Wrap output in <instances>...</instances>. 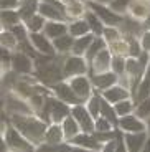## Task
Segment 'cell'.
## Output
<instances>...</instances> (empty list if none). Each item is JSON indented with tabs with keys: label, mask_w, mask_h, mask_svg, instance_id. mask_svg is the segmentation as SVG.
Instances as JSON below:
<instances>
[{
	"label": "cell",
	"mask_w": 150,
	"mask_h": 152,
	"mask_svg": "<svg viewBox=\"0 0 150 152\" xmlns=\"http://www.w3.org/2000/svg\"><path fill=\"white\" fill-rule=\"evenodd\" d=\"M61 126H63V131H64V137H66V142H69L74 136H78L79 132H81V126H79V122L76 121L74 118H73V114H69L66 119H64L63 122H61Z\"/></svg>",
	"instance_id": "obj_24"
},
{
	"label": "cell",
	"mask_w": 150,
	"mask_h": 152,
	"mask_svg": "<svg viewBox=\"0 0 150 152\" xmlns=\"http://www.w3.org/2000/svg\"><path fill=\"white\" fill-rule=\"evenodd\" d=\"M112 51L107 48H104L102 51H99L96 56L92 58V61L89 63V75L94 73H102V71H109L111 65H112Z\"/></svg>",
	"instance_id": "obj_15"
},
{
	"label": "cell",
	"mask_w": 150,
	"mask_h": 152,
	"mask_svg": "<svg viewBox=\"0 0 150 152\" xmlns=\"http://www.w3.org/2000/svg\"><path fill=\"white\" fill-rule=\"evenodd\" d=\"M129 43V56L139 58L143 53L142 43H140V37H124Z\"/></svg>",
	"instance_id": "obj_34"
},
{
	"label": "cell",
	"mask_w": 150,
	"mask_h": 152,
	"mask_svg": "<svg viewBox=\"0 0 150 152\" xmlns=\"http://www.w3.org/2000/svg\"><path fill=\"white\" fill-rule=\"evenodd\" d=\"M102 101H104V98H102V94H101L99 91H94V94H92V96H91V98L86 101L87 109H89V113L92 114L94 118H99V116H101Z\"/></svg>",
	"instance_id": "obj_28"
},
{
	"label": "cell",
	"mask_w": 150,
	"mask_h": 152,
	"mask_svg": "<svg viewBox=\"0 0 150 152\" xmlns=\"http://www.w3.org/2000/svg\"><path fill=\"white\" fill-rule=\"evenodd\" d=\"M109 50L112 51V55H120V56H129V43L124 37L117 40V42L109 43Z\"/></svg>",
	"instance_id": "obj_33"
},
{
	"label": "cell",
	"mask_w": 150,
	"mask_h": 152,
	"mask_svg": "<svg viewBox=\"0 0 150 152\" xmlns=\"http://www.w3.org/2000/svg\"><path fill=\"white\" fill-rule=\"evenodd\" d=\"M114 107H116L117 116H119V118H122V116L132 114V113L135 111V101H134V98L122 99V101H119V103L114 104Z\"/></svg>",
	"instance_id": "obj_32"
},
{
	"label": "cell",
	"mask_w": 150,
	"mask_h": 152,
	"mask_svg": "<svg viewBox=\"0 0 150 152\" xmlns=\"http://www.w3.org/2000/svg\"><path fill=\"white\" fill-rule=\"evenodd\" d=\"M125 63H127V56H120V55H114L112 56V65L111 69L114 73H117L119 76L125 75Z\"/></svg>",
	"instance_id": "obj_38"
},
{
	"label": "cell",
	"mask_w": 150,
	"mask_h": 152,
	"mask_svg": "<svg viewBox=\"0 0 150 152\" xmlns=\"http://www.w3.org/2000/svg\"><path fill=\"white\" fill-rule=\"evenodd\" d=\"M114 129H116V126L107 118H104L102 114L99 118H96V131L94 132H107V131H114Z\"/></svg>",
	"instance_id": "obj_41"
},
{
	"label": "cell",
	"mask_w": 150,
	"mask_h": 152,
	"mask_svg": "<svg viewBox=\"0 0 150 152\" xmlns=\"http://www.w3.org/2000/svg\"><path fill=\"white\" fill-rule=\"evenodd\" d=\"M0 20H2V28H12L13 25L22 22V17L18 8H2Z\"/></svg>",
	"instance_id": "obj_21"
},
{
	"label": "cell",
	"mask_w": 150,
	"mask_h": 152,
	"mask_svg": "<svg viewBox=\"0 0 150 152\" xmlns=\"http://www.w3.org/2000/svg\"><path fill=\"white\" fill-rule=\"evenodd\" d=\"M101 114L104 116V118H107L109 121L116 126V129H117V124H119V116H117V113H116V107H114V104H111L109 101H106V99H104V101H102Z\"/></svg>",
	"instance_id": "obj_35"
},
{
	"label": "cell",
	"mask_w": 150,
	"mask_h": 152,
	"mask_svg": "<svg viewBox=\"0 0 150 152\" xmlns=\"http://www.w3.org/2000/svg\"><path fill=\"white\" fill-rule=\"evenodd\" d=\"M63 75H64V80L78 75H89V63H87L86 56L69 53L63 63Z\"/></svg>",
	"instance_id": "obj_6"
},
{
	"label": "cell",
	"mask_w": 150,
	"mask_h": 152,
	"mask_svg": "<svg viewBox=\"0 0 150 152\" xmlns=\"http://www.w3.org/2000/svg\"><path fill=\"white\" fill-rule=\"evenodd\" d=\"M68 25H69V35H73L74 38L84 37V35L91 33V27H89V23H87V20L84 18V17L83 18L71 20V22H68Z\"/></svg>",
	"instance_id": "obj_20"
},
{
	"label": "cell",
	"mask_w": 150,
	"mask_h": 152,
	"mask_svg": "<svg viewBox=\"0 0 150 152\" xmlns=\"http://www.w3.org/2000/svg\"><path fill=\"white\" fill-rule=\"evenodd\" d=\"M94 37L96 35L89 33V35H84V37H78L74 38V45H73V55H79V56H84L87 51V48L91 46V43H92Z\"/></svg>",
	"instance_id": "obj_27"
},
{
	"label": "cell",
	"mask_w": 150,
	"mask_h": 152,
	"mask_svg": "<svg viewBox=\"0 0 150 152\" xmlns=\"http://www.w3.org/2000/svg\"><path fill=\"white\" fill-rule=\"evenodd\" d=\"M84 2H86L87 8L92 10L106 25H112V27H120V25H122L125 15L116 13L107 4H101V2H98V0H84Z\"/></svg>",
	"instance_id": "obj_4"
},
{
	"label": "cell",
	"mask_w": 150,
	"mask_h": 152,
	"mask_svg": "<svg viewBox=\"0 0 150 152\" xmlns=\"http://www.w3.org/2000/svg\"><path fill=\"white\" fill-rule=\"evenodd\" d=\"M69 84H71L73 91L78 94V98L86 103L87 99L94 94V86H92V81H91V76L89 75H78V76H73V78H68Z\"/></svg>",
	"instance_id": "obj_7"
},
{
	"label": "cell",
	"mask_w": 150,
	"mask_h": 152,
	"mask_svg": "<svg viewBox=\"0 0 150 152\" xmlns=\"http://www.w3.org/2000/svg\"><path fill=\"white\" fill-rule=\"evenodd\" d=\"M71 114L73 118L79 122V126H81V129L84 132H94L96 131V118L89 113L86 103H79V104L71 106Z\"/></svg>",
	"instance_id": "obj_8"
},
{
	"label": "cell",
	"mask_w": 150,
	"mask_h": 152,
	"mask_svg": "<svg viewBox=\"0 0 150 152\" xmlns=\"http://www.w3.org/2000/svg\"><path fill=\"white\" fill-rule=\"evenodd\" d=\"M53 45H55V50H56L58 55H69L73 51V45H74V37L69 33L63 35V37L53 40Z\"/></svg>",
	"instance_id": "obj_22"
},
{
	"label": "cell",
	"mask_w": 150,
	"mask_h": 152,
	"mask_svg": "<svg viewBox=\"0 0 150 152\" xmlns=\"http://www.w3.org/2000/svg\"><path fill=\"white\" fill-rule=\"evenodd\" d=\"M91 76V81H92V86L96 91L102 93L106 89H109L111 86L119 83L120 76L117 73H114L112 69L109 71H102V73H94V75H89Z\"/></svg>",
	"instance_id": "obj_12"
},
{
	"label": "cell",
	"mask_w": 150,
	"mask_h": 152,
	"mask_svg": "<svg viewBox=\"0 0 150 152\" xmlns=\"http://www.w3.org/2000/svg\"><path fill=\"white\" fill-rule=\"evenodd\" d=\"M30 43L33 45V48L36 50L38 53L42 55H50V56H56V50L53 45V40H50L43 31H38V33H30L28 37Z\"/></svg>",
	"instance_id": "obj_13"
},
{
	"label": "cell",
	"mask_w": 150,
	"mask_h": 152,
	"mask_svg": "<svg viewBox=\"0 0 150 152\" xmlns=\"http://www.w3.org/2000/svg\"><path fill=\"white\" fill-rule=\"evenodd\" d=\"M124 37V33H122V30H120L119 27H112V25H106L104 28V33H102V38H104L106 42L112 43V42H117V40H120V38Z\"/></svg>",
	"instance_id": "obj_37"
},
{
	"label": "cell",
	"mask_w": 150,
	"mask_h": 152,
	"mask_svg": "<svg viewBox=\"0 0 150 152\" xmlns=\"http://www.w3.org/2000/svg\"><path fill=\"white\" fill-rule=\"evenodd\" d=\"M87 10V5L84 0H76V2H71V4L66 5V15H68V20L71 22L74 18H83L84 13Z\"/></svg>",
	"instance_id": "obj_25"
},
{
	"label": "cell",
	"mask_w": 150,
	"mask_h": 152,
	"mask_svg": "<svg viewBox=\"0 0 150 152\" xmlns=\"http://www.w3.org/2000/svg\"><path fill=\"white\" fill-rule=\"evenodd\" d=\"M22 0H0V7L2 8H18Z\"/></svg>",
	"instance_id": "obj_43"
},
{
	"label": "cell",
	"mask_w": 150,
	"mask_h": 152,
	"mask_svg": "<svg viewBox=\"0 0 150 152\" xmlns=\"http://www.w3.org/2000/svg\"><path fill=\"white\" fill-rule=\"evenodd\" d=\"M130 2H132V0H111L107 5L112 8L116 13H119V15H127Z\"/></svg>",
	"instance_id": "obj_40"
},
{
	"label": "cell",
	"mask_w": 150,
	"mask_h": 152,
	"mask_svg": "<svg viewBox=\"0 0 150 152\" xmlns=\"http://www.w3.org/2000/svg\"><path fill=\"white\" fill-rule=\"evenodd\" d=\"M43 33L50 38V40H56V38L63 37V35L69 33V25L68 22H60V20H48L43 28Z\"/></svg>",
	"instance_id": "obj_18"
},
{
	"label": "cell",
	"mask_w": 150,
	"mask_h": 152,
	"mask_svg": "<svg viewBox=\"0 0 150 152\" xmlns=\"http://www.w3.org/2000/svg\"><path fill=\"white\" fill-rule=\"evenodd\" d=\"M134 113L137 114L140 119H143V121H147V119L150 118V96L143 98L142 101H139V103H135V111Z\"/></svg>",
	"instance_id": "obj_36"
},
{
	"label": "cell",
	"mask_w": 150,
	"mask_h": 152,
	"mask_svg": "<svg viewBox=\"0 0 150 152\" xmlns=\"http://www.w3.org/2000/svg\"><path fill=\"white\" fill-rule=\"evenodd\" d=\"M140 43H142L143 51L150 53V30H145L142 35H140Z\"/></svg>",
	"instance_id": "obj_42"
},
{
	"label": "cell",
	"mask_w": 150,
	"mask_h": 152,
	"mask_svg": "<svg viewBox=\"0 0 150 152\" xmlns=\"http://www.w3.org/2000/svg\"><path fill=\"white\" fill-rule=\"evenodd\" d=\"M38 7H40V0H22L20 7H18L22 22H26L30 17L38 13Z\"/></svg>",
	"instance_id": "obj_26"
},
{
	"label": "cell",
	"mask_w": 150,
	"mask_h": 152,
	"mask_svg": "<svg viewBox=\"0 0 150 152\" xmlns=\"http://www.w3.org/2000/svg\"><path fill=\"white\" fill-rule=\"evenodd\" d=\"M104 48H107V42H106L102 37H94L92 43H91V46L87 48L86 55H84V56H86V60H87V63H91V61H92V58L96 56L99 51H102Z\"/></svg>",
	"instance_id": "obj_30"
},
{
	"label": "cell",
	"mask_w": 150,
	"mask_h": 152,
	"mask_svg": "<svg viewBox=\"0 0 150 152\" xmlns=\"http://www.w3.org/2000/svg\"><path fill=\"white\" fill-rule=\"evenodd\" d=\"M142 25H143V30H150V13L147 15V18L142 22Z\"/></svg>",
	"instance_id": "obj_44"
},
{
	"label": "cell",
	"mask_w": 150,
	"mask_h": 152,
	"mask_svg": "<svg viewBox=\"0 0 150 152\" xmlns=\"http://www.w3.org/2000/svg\"><path fill=\"white\" fill-rule=\"evenodd\" d=\"M147 132H149V136H150V118L147 119Z\"/></svg>",
	"instance_id": "obj_45"
},
{
	"label": "cell",
	"mask_w": 150,
	"mask_h": 152,
	"mask_svg": "<svg viewBox=\"0 0 150 152\" xmlns=\"http://www.w3.org/2000/svg\"><path fill=\"white\" fill-rule=\"evenodd\" d=\"M149 13H150V0H132L130 5H129L127 15H130L135 20L143 22Z\"/></svg>",
	"instance_id": "obj_19"
},
{
	"label": "cell",
	"mask_w": 150,
	"mask_h": 152,
	"mask_svg": "<svg viewBox=\"0 0 150 152\" xmlns=\"http://www.w3.org/2000/svg\"><path fill=\"white\" fill-rule=\"evenodd\" d=\"M0 43H2V46H7V48L13 50V51L20 46L18 38L13 35L12 30H8V28H2V33H0Z\"/></svg>",
	"instance_id": "obj_31"
},
{
	"label": "cell",
	"mask_w": 150,
	"mask_h": 152,
	"mask_svg": "<svg viewBox=\"0 0 150 152\" xmlns=\"http://www.w3.org/2000/svg\"><path fill=\"white\" fill-rule=\"evenodd\" d=\"M10 124H13L23 136L38 147L45 141L48 122L38 114H10Z\"/></svg>",
	"instance_id": "obj_1"
},
{
	"label": "cell",
	"mask_w": 150,
	"mask_h": 152,
	"mask_svg": "<svg viewBox=\"0 0 150 152\" xmlns=\"http://www.w3.org/2000/svg\"><path fill=\"white\" fill-rule=\"evenodd\" d=\"M51 89H53V94L56 96L58 99H61V101L68 103L69 106H74V104L83 103V101L78 98V94L73 91V88H71V84H69V81H68V80L58 81Z\"/></svg>",
	"instance_id": "obj_11"
},
{
	"label": "cell",
	"mask_w": 150,
	"mask_h": 152,
	"mask_svg": "<svg viewBox=\"0 0 150 152\" xmlns=\"http://www.w3.org/2000/svg\"><path fill=\"white\" fill-rule=\"evenodd\" d=\"M33 76L36 78L42 84L48 88H53L58 81L64 80V75H63V66H58L56 61L51 60L48 63H43V65H38L35 66V71H33Z\"/></svg>",
	"instance_id": "obj_3"
},
{
	"label": "cell",
	"mask_w": 150,
	"mask_h": 152,
	"mask_svg": "<svg viewBox=\"0 0 150 152\" xmlns=\"http://www.w3.org/2000/svg\"><path fill=\"white\" fill-rule=\"evenodd\" d=\"M102 98L106 99V101H109L111 104H116L119 103V101H122V99H127V98H132V93L129 88H125L124 84H114V86H111L109 89H106V91L101 93Z\"/></svg>",
	"instance_id": "obj_17"
},
{
	"label": "cell",
	"mask_w": 150,
	"mask_h": 152,
	"mask_svg": "<svg viewBox=\"0 0 150 152\" xmlns=\"http://www.w3.org/2000/svg\"><path fill=\"white\" fill-rule=\"evenodd\" d=\"M7 111L10 114H35L30 101L20 96L17 91H10L7 94Z\"/></svg>",
	"instance_id": "obj_9"
},
{
	"label": "cell",
	"mask_w": 150,
	"mask_h": 152,
	"mask_svg": "<svg viewBox=\"0 0 150 152\" xmlns=\"http://www.w3.org/2000/svg\"><path fill=\"white\" fill-rule=\"evenodd\" d=\"M2 141L5 142L7 149H10V151L26 152V151H35L36 149V145L31 144L13 124H10L2 129Z\"/></svg>",
	"instance_id": "obj_2"
},
{
	"label": "cell",
	"mask_w": 150,
	"mask_h": 152,
	"mask_svg": "<svg viewBox=\"0 0 150 152\" xmlns=\"http://www.w3.org/2000/svg\"><path fill=\"white\" fill-rule=\"evenodd\" d=\"M73 149H87V151H102V142L98 141V137L94 136V132H81L74 136L69 141Z\"/></svg>",
	"instance_id": "obj_10"
},
{
	"label": "cell",
	"mask_w": 150,
	"mask_h": 152,
	"mask_svg": "<svg viewBox=\"0 0 150 152\" xmlns=\"http://www.w3.org/2000/svg\"><path fill=\"white\" fill-rule=\"evenodd\" d=\"M10 71L17 73L18 76L23 75H33L35 71V60L30 53H26L25 50L17 48L12 55V65Z\"/></svg>",
	"instance_id": "obj_5"
},
{
	"label": "cell",
	"mask_w": 150,
	"mask_h": 152,
	"mask_svg": "<svg viewBox=\"0 0 150 152\" xmlns=\"http://www.w3.org/2000/svg\"><path fill=\"white\" fill-rule=\"evenodd\" d=\"M84 18L87 20V23H89L91 33L96 35V37H102V33H104V28H106V23L102 22V20L99 18V17L96 15L92 10H89V8H87L86 13H84Z\"/></svg>",
	"instance_id": "obj_23"
},
{
	"label": "cell",
	"mask_w": 150,
	"mask_h": 152,
	"mask_svg": "<svg viewBox=\"0 0 150 152\" xmlns=\"http://www.w3.org/2000/svg\"><path fill=\"white\" fill-rule=\"evenodd\" d=\"M147 137H149V132H147V131H140V132H124L125 151H129V152L143 151Z\"/></svg>",
	"instance_id": "obj_16"
},
{
	"label": "cell",
	"mask_w": 150,
	"mask_h": 152,
	"mask_svg": "<svg viewBox=\"0 0 150 152\" xmlns=\"http://www.w3.org/2000/svg\"><path fill=\"white\" fill-rule=\"evenodd\" d=\"M8 30L13 31V35H15V37L18 38V42H20V43L26 42V40H28V37H30V31H28V28H26L25 22L17 23V25H13V27L8 28Z\"/></svg>",
	"instance_id": "obj_39"
},
{
	"label": "cell",
	"mask_w": 150,
	"mask_h": 152,
	"mask_svg": "<svg viewBox=\"0 0 150 152\" xmlns=\"http://www.w3.org/2000/svg\"><path fill=\"white\" fill-rule=\"evenodd\" d=\"M117 129L122 131V132H140V131H147V121L140 119L135 113H132V114L119 118Z\"/></svg>",
	"instance_id": "obj_14"
},
{
	"label": "cell",
	"mask_w": 150,
	"mask_h": 152,
	"mask_svg": "<svg viewBox=\"0 0 150 152\" xmlns=\"http://www.w3.org/2000/svg\"><path fill=\"white\" fill-rule=\"evenodd\" d=\"M46 22H48V20H46L42 13H35L33 17H30V18L26 20L25 25H26V28H28L30 33H38V31H43Z\"/></svg>",
	"instance_id": "obj_29"
}]
</instances>
